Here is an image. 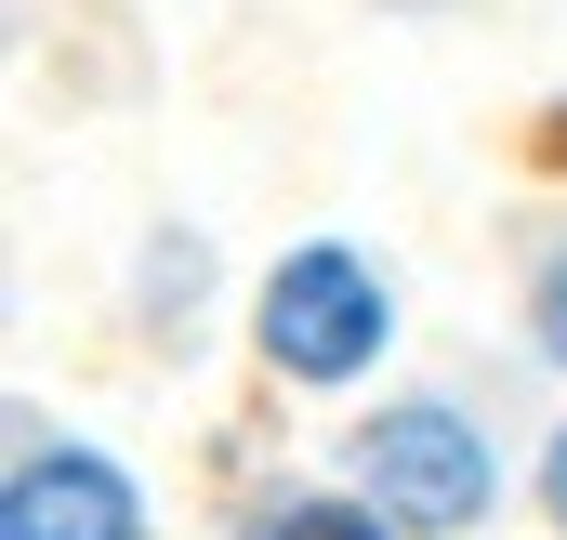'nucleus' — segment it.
Masks as SVG:
<instances>
[{"label":"nucleus","mask_w":567,"mask_h":540,"mask_svg":"<svg viewBox=\"0 0 567 540\" xmlns=\"http://www.w3.org/2000/svg\"><path fill=\"white\" fill-rule=\"evenodd\" d=\"M357 475L383 488V515H396V528H475V515H488V488H502L488 435H475L449 396L383 408V422L357 435Z\"/></svg>","instance_id":"f257e3e1"},{"label":"nucleus","mask_w":567,"mask_h":540,"mask_svg":"<svg viewBox=\"0 0 567 540\" xmlns=\"http://www.w3.org/2000/svg\"><path fill=\"white\" fill-rule=\"evenodd\" d=\"M383 330H396V303H383V277L357 251H290L265 277V356L290 383H357L383 356Z\"/></svg>","instance_id":"f03ea898"},{"label":"nucleus","mask_w":567,"mask_h":540,"mask_svg":"<svg viewBox=\"0 0 567 540\" xmlns=\"http://www.w3.org/2000/svg\"><path fill=\"white\" fill-rule=\"evenodd\" d=\"M0 540H145L133 475L93 461V448H27L13 461V501H0Z\"/></svg>","instance_id":"7ed1b4c3"},{"label":"nucleus","mask_w":567,"mask_h":540,"mask_svg":"<svg viewBox=\"0 0 567 540\" xmlns=\"http://www.w3.org/2000/svg\"><path fill=\"white\" fill-rule=\"evenodd\" d=\"M265 540H396V528H383V515H357V501H278Z\"/></svg>","instance_id":"20e7f679"},{"label":"nucleus","mask_w":567,"mask_h":540,"mask_svg":"<svg viewBox=\"0 0 567 540\" xmlns=\"http://www.w3.org/2000/svg\"><path fill=\"white\" fill-rule=\"evenodd\" d=\"M542 356H555V370H567V251H555V264H542Z\"/></svg>","instance_id":"39448f33"},{"label":"nucleus","mask_w":567,"mask_h":540,"mask_svg":"<svg viewBox=\"0 0 567 540\" xmlns=\"http://www.w3.org/2000/svg\"><path fill=\"white\" fill-rule=\"evenodd\" d=\"M542 515H555V528H567V435H555V448H542Z\"/></svg>","instance_id":"423d86ee"}]
</instances>
